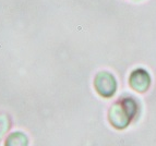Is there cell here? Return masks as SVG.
Instances as JSON below:
<instances>
[{
  "instance_id": "1",
  "label": "cell",
  "mask_w": 156,
  "mask_h": 146,
  "mask_svg": "<svg viewBox=\"0 0 156 146\" xmlns=\"http://www.w3.org/2000/svg\"><path fill=\"white\" fill-rule=\"evenodd\" d=\"M139 106L133 97H122L112 105L108 111L109 123L117 130H125L138 115Z\"/></svg>"
},
{
  "instance_id": "2",
  "label": "cell",
  "mask_w": 156,
  "mask_h": 146,
  "mask_svg": "<svg viewBox=\"0 0 156 146\" xmlns=\"http://www.w3.org/2000/svg\"><path fill=\"white\" fill-rule=\"evenodd\" d=\"M117 80L108 71H101L95 75L94 87L99 96L104 98H110L116 94L117 91Z\"/></svg>"
},
{
  "instance_id": "3",
  "label": "cell",
  "mask_w": 156,
  "mask_h": 146,
  "mask_svg": "<svg viewBox=\"0 0 156 146\" xmlns=\"http://www.w3.org/2000/svg\"><path fill=\"white\" fill-rule=\"evenodd\" d=\"M151 83V75L145 69H135L129 76V85L133 91L138 93H145L146 91H148Z\"/></svg>"
},
{
  "instance_id": "4",
  "label": "cell",
  "mask_w": 156,
  "mask_h": 146,
  "mask_svg": "<svg viewBox=\"0 0 156 146\" xmlns=\"http://www.w3.org/2000/svg\"><path fill=\"white\" fill-rule=\"evenodd\" d=\"M5 146H29V137L23 132L16 131L7 136Z\"/></svg>"
},
{
  "instance_id": "5",
  "label": "cell",
  "mask_w": 156,
  "mask_h": 146,
  "mask_svg": "<svg viewBox=\"0 0 156 146\" xmlns=\"http://www.w3.org/2000/svg\"><path fill=\"white\" fill-rule=\"evenodd\" d=\"M11 127H12V121L10 116L5 112H0V142L7 135Z\"/></svg>"
}]
</instances>
